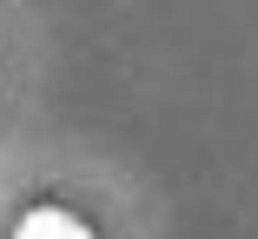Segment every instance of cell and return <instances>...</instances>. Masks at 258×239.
<instances>
[{"instance_id": "1", "label": "cell", "mask_w": 258, "mask_h": 239, "mask_svg": "<svg viewBox=\"0 0 258 239\" xmlns=\"http://www.w3.org/2000/svg\"><path fill=\"white\" fill-rule=\"evenodd\" d=\"M14 239H93L73 213H60V206H33L20 226H14Z\"/></svg>"}]
</instances>
